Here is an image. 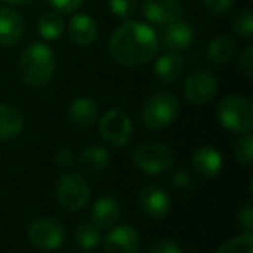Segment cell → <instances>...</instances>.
<instances>
[{
    "mask_svg": "<svg viewBox=\"0 0 253 253\" xmlns=\"http://www.w3.org/2000/svg\"><path fill=\"white\" fill-rule=\"evenodd\" d=\"M108 52L120 66H142L158 52V37L146 23L125 21L109 37Z\"/></svg>",
    "mask_w": 253,
    "mask_h": 253,
    "instance_id": "obj_1",
    "label": "cell"
},
{
    "mask_svg": "<svg viewBox=\"0 0 253 253\" xmlns=\"http://www.w3.org/2000/svg\"><path fill=\"white\" fill-rule=\"evenodd\" d=\"M56 56L45 43L37 42L28 45L19 57L18 70L23 82L33 88H42L56 73Z\"/></svg>",
    "mask_w": 253,
    "mask_h": 253,
    "instance_id": "obj_2",
    "label": "cell"
},
{
    "mask_svg": "<svg viewBox=\"0 0 253 253\" xmlns=\"http://www.w3.org/2000/svg\"><path fill=\"white\" fill-rule=\"evenodd\" d=\"M142 122L149 130H163L180 115V101L175 94L162 90L146 99L142 104Z\"/></svg>",
    "mask_w": 253,
    "mask_h": 253,
    "instance_id": "obj_3",
    "label": "cell"
},
{
    "mask_svg": "<svg viewBox=\"0 0 253 253\" xmlns=\"http://www.w3.org/2000/svg\"><path fill=\"white\" fill-rule=\"evenodd\" d=\"M217 116L220 125L231 134H250L253 126V104L241 95H227L218 102Z\"/></svg>",
    "mask_w": 253,
    "mask_h": 253,
    "instance_id": "obj_4",
    "label": "cell"
},
{
    "mask_svg": "<svg viewBox=\"0 0 253 253\" xmlns=\"http://www.w3.org/2000/svg\"><path fill=\"white\" fill-rule=\"evenodd\" d=\"M134 165L146 175H160L173 167V153L162 142H142L134 151Z\"/></svg>",
    "mask_w": 253,
    "mask_h": 253,
    "instance_id": "obj_5",
    "label": "cell"
},
{
    "mask_svg": "<svg viewBox=\"0 0 253 253\" xmlns=\"http://www.w3.org/2000/svg\"><path fill=\"white\" fill-rule=\"evenodd\" d=\"M56 200L66 210H82L90 200L87 180L77 172H63L56 182Z\"/></svg>",
    "mask_w": 253,
    "mask_h": 253,
    "instance_id": "obj_6",
    "label": "cell"
},
{
    "mask_svg": "<svg viewBox=\"0 0 253 253\" xmlns=\"http://www.w3.org/2000/svg\"><path fill=\"white\" fill-rule=\"evenodd\" d=\"M99 132L106 142L123 148L132 141L134 123L122 109H109L99 120Z\"/></svg>",
    "mask_w": 253,
    "mask_h": 253,
    "instance_id": "obj_7",
    "label": "cell"
},
{
    "mask_svg": "<svg viewBox=\"0 0 253 253\" xmlns=\"http://www.w3.org/2000/svg\"><path fill=\"white\" fill-rule=\"evenodd\" d=\"M28 239L35 248L52 252V250H57L59 246H63L64 239H66V231H64L63 224L59 220L42 217L30 224Z\"/></svg>",
    "mask_w": 253,
    "mask_h": 253,
    "instance_id": "obj_8",
    "label": "cell"
},
{
    "mask_svg": "<svg viewBox=\"0 0 253 253\" xmlns=\"http://www.w3.org/2000/svg\"><path fill=\"white\" fill-rule=\"evenodd\" d=\"M218 92V78L210 70H196L184 82V95L191 104H208Z\"/></svg>",
    "mask_w": 253,
    "mask_h": 253,
    "instance_id": "obj_9",
    "label": "cell"
},
{
    "mask_svg": "<svg viewBox=\"0 0 253 253\" xmlns=\"http://www.w3.org/2000/svg\"><path fill=\"white\" fill-rule=\"evenodd\" d=\"M142 14L153 25L169 26L182 19L184 5L180 0H144Z\"/></svg>",
    "mask_w": 253,
    "mask_h": 253,
    "instance_id": "obj_10",
    "label": "cell"
},
{
    "mask_svg": "<svg viewBox=\"0 0 253 253\" xmlns=\"http://www.w3.org/2000/svg\"><path fill=\"white\" fill-rule=\"evenodd\" d=\"M141 236L132 225H118L104 238L106 253H139Z\"/></svg>",
    "mask_w": 253,
    "mask_h": 253,
    "instance_id": "obj_11",
    "label": "cell"
},
{
    "mask_svg": "<svg viewBox=\"0 0 253 253\" xmlns=\"http://www.w3.org/2000/svg\"><path fill=\"white\" fill-rule=\"evenodd\" d=\"M25 35V18L12 7H0V47H14Z\"/></svg>",
    "mask_w": 253,
    "mask_h": 253,
    "instance_id": "obj_12",
    "label": "cell"
},
{
    "mask_svg": "<svg viewBox=\"0 0 253 253\" xmlns=\"http://www.w3.org/2000/svg\"><path fill=\"white\" fill-rule=\"evenodd\" d=\"M139 207L142 213L151 218H163L169 215L172 203L165 189L158 186H146L139 193Z\"/></svg>",
    "mask_w": 253,
    "mask_h": 253,
    "instance_id": "obj_13",
    "label": "cell"
},
{
    "mask_svg": "<svg viewBox=\"0 0 253 253\" xmlns=\"http://www.w3.org/2000/svg\"><path fill=\"white\" fill-rule=\"evenodd\" d=\"M193 169L198 175L205 177V179H211L220 173L222 167H224V160L218 149L211 148V146H203V148L196 149L193 155Z\"/></svg>",
    "mask_w": 253,
    "mask_h": 253,
    "instance_id": "obj_14",
    "label": "cell"
},
{
    "mask_svg": "<svg viewBox=\"0 0 253 253\" xmlns=\"http://www.w3.org/2000/svg\"><path fill=\"white\" fill-rule=\"evenodd\" d=\"M70 40L78 47H88L97 39V25L88 14H75L68 23Z\"/></svg>",
    "mask_w": 253,
    "mask_h": 253,
    "instance_id": "obj_15",
    "label": "cell"
},
{
    "mask_svg": "<svg viewBox=\"0 0 253 253\" xmlns=\"http://www.w3.org/2000/svg\"><path fill=\"white\" fill-rule=\"evenodd\" d=\"M162 40L165 49L172 50V52H182V50L191 47V43L194 40V32L189 23L179 19V21L167 26Z\"/></svg>",
    "mask_w": 253,
    "mask_h": 253,
    "instance_id": "obj_16",
    "label": "cell"
},
{
    "mask_svg": "<svg viewBox=\"0 0 253 253\" xmlns=\"http://www.w3.org/2000/svg\"><path fill=\"white\" fill-rule=\"evenodd\" d=\"M99 118V106L90 97H77L68 108V120L78 128L94 125Z\"/></svg>",
    "mask_w": 253,
    "mask_h": 253,
    "instance_id": "obj_17",
    "label": "cell"
},
{
    "mask_svg": "<svg viewBox=\"0 0 253 253\" xmlns=\"http://www.w3.org/2000/svg\"><path fill=\"white\" fill-rule=\"evenodd\" d=\"M122 207L113 196H102L92 207V224L99 229H108L120 218Z\"/></svg>",
    "mask_w": 253,
    "mask_h": 253,
    "instance_id": "obj_18",
    "label": "cell"
},
{
    "mask_svg": "<svg viewBox=\"0 0 253 253\" xmlns=\"http://www.w3.org/2000/svg\"><path fill=\"white\" fill-rule=\"evenodd\" d=\"M184 71V59L179 52H169L162 54L155 63V75L162 84H173L179 80Z\"/></svg>",
    "mask_w": 253,
    "mask_h": 253,
    "instance_id": "obj_19",
    "label": "cell"
},
{
    "mask_svg": "<svg viewBox=\"0 0 253 253\" xmlns=\"http://www.w3.org/2000/svg\"><path fill=\"white\" fill-rule=\"evenodd\" d=\"M23 115L18 108L0 102V141H12L23 132Z\"/></svg>",
    "mask_w": 253,
    "mask_h": 253,
    "instance_id": "obj_20",
    "label": "cell"
},
{
    "mask_svg": "<svg viewBox=\"0 0 253 253\" xmlns=\"http://www.w3.org/2000/svg\"><path fill=\"white\" fill-rule=\"evenodd\" d=\"M238 42L232 35H217L207 47V57L215 64H225L234 57Z\"/></svg>",
    "mask_w": 253,
    "mask_h": 253,
    "instance_id": "obj_21",
    "label": "cell"
},
{
    "mask_svg": "<svg viewBox=\"0 0 253 253\" xmlns=\"http://www.w3.org/2000/svg\"><path fill=\"white\" fill-rule=\"evenodd\" d=\"M109 165V153L101 146H92L87 148L78 156V167L82 172L87 173H99Z\"/></svg>",
    "mask_w": 253,
    "mask_h": 253,
    "instance_id": "obj_22",
    "label": "cell"
},
{
    "mask_svg": "<svg viewBox=\"0 0 253 253\" xmlns=\"http://www.w3.org/2000/svg\"><path fill=\"white\" fill-rule=\"evenodd\" d=\"M64 21L57 12H47L40 16L37 23V32L43 40H57L64 33Z\"/></svg>",
    "mask_w": 253,
    "mask_h": 253,
    "instance_id": "obj_23",
    "label": "cell"
},
{
    "mask_svg": "<svg viewBox=\"0 0 253 253\" xmlns=\"http://www.w3.org/2000/svg\"><path fill=\"white\" fill-rule=\"evenodd\" d=\"M73 241L84 250H92L101 243V229L94 224H78L73 231Z\"/></svg>",
    "mask_w": 253,
    "mask_h": 253,
    "instance_id": "obj_24",
    "label": "cell"
},
{
    "mask_svg": "<svg viewBox=\"0 0 253 253\" xmlns=\"http://www.w3.org/2000/svg\"><path fill=\"white\" fill-rule=\"evenodd\" d=\"M217 253H253V232H245L225 241Z\"/></svg>",
    "mask_w": 253,
    "mask_h": 253,
    "instance_id": "obj_25",
    "label": "cell"
},
{
    "mask_svg": "<svg viewBox=\"0 0 253 253\" xmlns=\"http://www.w3.org/2000/svg\"><path fill=\"white\" fill-rule=\"evenodd\" d=\"M234 158L241 165L250 167L253 163V137L252 134H245L234 144Z\"/></svg>",
    "mask_w": 253,
    "mask_h": 253,
    "instance_id": "obj_26",
    "label": "cell"
},
{
    "mask_svg": "<svg viewBox=\"0 0 253 253\" xmlns=\"http://www.w3.org/2000/svg\"><path fill=\"white\" fill-rule=\"evenodd\" d=\"M232 30L243 39H252L253 35V12L250 9H243L232 21Z\"/></svg>",
    "mask_w": 253,
    "mask_h": 253,
    "instance_id": "obj_27",
    "label": "cell"
},
{
    "mask_svg": "<svg viewBox=\"0 0 253 253\" xmlns=\"http://www.w3.org/2000/svg\"><path fill=\"white\" fill-rule=\"evenodd\" d=\"M108 4L113 16L120 19H128L135 14L139 2L137 0H108Z\"/></svg>",
    "mask_w": 253,
    "mask_h": 253,
    "instance_id": "obj_28",
    "label": "cell"
},
{
    "mask_svg": "<svg viewBox=\"0 0 253 253\" xmlns=\"http://www.w3.org/2000/svg\"><path fill=\"white\" fill-rule=\"evenodd\" d=\"M201 2H203V7L213 16L225 14L234 5V0H201Z\"/></svg>",
    "mask_w": 253,
    "mask_h": 253,
    "instance_id": "obj_29",
    "label": "cell"
},
{
    "mask_svg": "<svg viewBox=\"0 0 253 253\" xmlns=\"http://www.w3.org/2000/svg\"><path fill=\"white\" fill-rule=\"evenodd\" d=\"M239 70L246 78L253 77V47L248 45L239 56Z\"/></svg>",
    "mask_w": 253,
    "mask_h": 253,
    "instance_id": "obj_30",
    "label": "cell"
},
{
    "mask_svg": "<svg viewBox=\"0 0 253 253\" xmlns=\"http://www.w3.org/2000/svg\"><path fill=\"white\" fill-rule=\"evenodd\" d=\"M149 253H184L182 248L172 239H160V241L153 243Z\"/></svg>",
    "mask_w": 253,
    "mask_h": 253,
    "instance_id": "obj_31",
    "label": "cell"
},
{
    "mask_svg": "<svg viewBox=\"0 0 253 253\" xmlns=\"http://www.w3.org/2000/svg\"><path fill=\"white\" fill-rule=\"evenodd\" d=\"M49 2L56 11L64 12V14L77 12L82 7V4H84V0H49Z\"/></svg>",
    "mask_w": 253,
    "mask_h": 253,
    "instance_id": "obj_32",
    "label": "cell"
},
{
    "mask_svg": "<svg viewBox=\"0 0 253 253\" xmlns=\"http://www.w3.org/2000/svg\"><path fill=\"white\" fill-rule=\"evenodd\" d=\"M238 222L245 232H252L253 231V207L252 205H246L239 210L238 213Z\"/></svg>",
    "mask_w": 253,
    "mask_h": 253,
    "instance_id": "obj_33",
    "label": "cell"
},
{
    "mask_svg": "<svg viewBox=\"0 0 253 253\" xmlns=\"http://www.w3.org/2000/svg\"><path fill=\"white\" fill-rule=\"evenodd\" d=\"M73 160H75L73 153H71L70 149H66V148H61L59 151L56 153V165L59 167V169H63V170L70 169V167L73 165Z\"/></svg>",
    "mask_w": 253,
    "mask_h": 253,
    "instance_id": "obj_34",
    "label": "cell"
},
{
    "mask_svg": "<svg viewBox=\"0 0 253 253\" xmlns=\"http://www.w3.org/2000/svg\"><path fill=\"white\" fill-rule=\"evenodd\" d=\"M172 184L175 189H189L191 187V177L184 170H177L172 175Z\"/></svg>",
    "mask_w": 253,
    "mask_h": 253,
    "instance_id": "obj_35",
    "label": "cell"
},
{
    "mask_svg": "<svg viewBox=\"0 0 253 253\" xmlns=\"http://www.w3.org/2000/svg\"><path fill=\"white\" fill-rule=\"evenodd\" d=\"M7 4H14V5H25V4H30V2H35V0H4Z\"/></svg>",
    "mask_w": 253,
    "mask_h": 253,
    "instance_id": "obj_36",
    "label": "cell"
}]
</instances>
